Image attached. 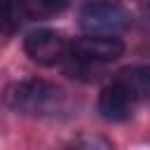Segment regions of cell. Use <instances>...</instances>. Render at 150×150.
Instances as JSON below:
<instances>
[{
  "instance_id": "6da1fadb",
  "label": "cell",
  "mask_w": 150,
  "mask_h": 150,
  "mask_svg": "<svg viewBox=\"0 0 150 150\" xmlns=\"http://www.w3.org/2000/svg\"><path fill=\"white\" fill-rule=\"evenodd\" d=\"M2 103L26 117H52L56 115L63 103L66 94L61 87L45 82V80H23L14 82L2 91Z\"/></svg>"
},
{
  "instance_id": "7a4b0ae2",
  "label": "cell",
  "mask_w": 150,
  "mask_h": 150,
  "mask_svg": "<svg viewBox=\"0 0 150 150\" xmlns=\"http://www.w3.org/2000/svg\"><path fill=\"white\" fill-rule=\"evenodd\" d=\"M80 26L87 33L115 35L129 26V14L112 0H89L80 12Z\"/></svg>"
},
{
  "instance_id": "3957f363",
  "label": "cell",
  "mask_w": 150,
  "mask_h": 150,
  "mask_svg": "<svg viewBox=\"0 0 150 150\" xmlns=\"http://www.w3.org/2000/svg\"><path fill=\"white\" fill-rule=\"evenodd\" d=\"M73 56L82 59L84 63H108L122 56L124 45L115 35H101V33H89L84 38H77L73 42Z\"/></svg>"
},
{
  "instance_id": "277c9868",
  "label": "cell",
  "mask_w": 150,
  "mask_h": 150,
  "mask_svg": "<svg viewBox=\"0 0 150 150\" xmlns=\"http://www.w3.org/2000/svg\"><path fill=\"white\" fill-rule=\"evenodd\" d=\"M23 49H26V54L35 63H40V66H54L66 54V40L56 30L38 28V30H33V33L26 35Z\"/></svg>"
},
{
  "instance_id": "5b68a950",
  "label": "cell",
  "mask_w": 150,
  "mask_h": 150,
  "mask_svg": "<svg viewBox=\"0 0 150 150\" xmlns=\"http://www.w3.org/2000/svg\"><path fill=\"white\" fill-rule=\"evenodd\" d=\"M134 96L117 82H112L110 87H105L98 96V112L103 120L108 122H124L131 117L134 112Z\"/></svg>"
},
{
  "instance_id": "8992f818",
  "label": "cell",
  "mask_w": 150,
  "mask_h": 150,
  "mask_svg": "<svg viewBox=\"0 0 150 150\" xmlns=\"http://www.w3.org/2000/svg\"><path fill=\"white\" fill-rule=\"evenodd\" d=\"M117 84H122L134 98H150V66H131L117 73Z\"/></svg>"
},
{
  "instance_id": "52a82bcc",
  "label": "cell",
  "mask_w": 150,
  "mask_h": 150,
  "mask_svg": "<svg viewBox=\"0 0 150 150\" xmlns=\"http://www.w3.org/2000/svg\"><path fill=\"white\" fill-rule=\"evenodd\" d=\"M68 5V0H21V7L28 16L33 19H47L59 14L63 7Z\"/></svg>"
},
{
  "instance_id": "ba28073f",
  "label": "cell",
  "mask_w": 150,
  "mask_h": 150,
  "mask_svg": "<svg viewBox=\"0 0 150 150\" xmlns=\"http://www.w3.org/2000/svg\"><path fill=\"white\" fill-rule=\"evenodd\" d=\"M14 2H16V0H0V21L12 16V12H14Z\"/></svg>"
},
{
  "instance_id": "9c48e42d",
  "label": "cell",
  "mask_w": 150,
  "mask_h": 150,
  "mask_svg": "<svg viewBox=\"0 0 150 150\" xmlns=\"http://www.w3.org/2000/svg\"><path fill=\"white\" fill-rule=\"evenodd\" d=\"M141 7H143V12H145V16L150 21V0H141Z\"/></svg>"
}]
</instances>
